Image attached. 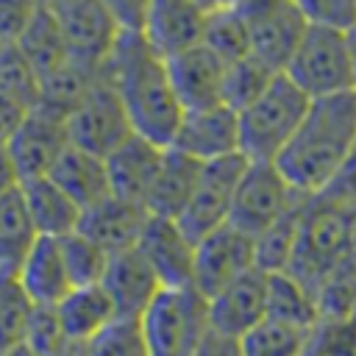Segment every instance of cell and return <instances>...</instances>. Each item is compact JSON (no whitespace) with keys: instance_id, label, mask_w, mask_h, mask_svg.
<instances>
[{"instance_id":"cell-47","label":"cell","mask_w":356,"mask_h":356,"mask_svg":"<svg viewBox=\"0 0 356 356\" xmlns=\"http://www.w3.org/2000/svg\"><path fill=\"white\" fill-rule=\"evenodd\" d=\"M0 356H36V353L31 350V345H28V342H19V345L8 348V350H6V353H0Z\"/></svg>"},{"instance_id":"cell-41","label":"cell","mask_w":356,"mask_h":356,"mask_svg":"<svg viewBox=\"0 0 356 356\" xmlns=\"http://www.w3.org/2000/svg\"><path fill=\"white\" fill-rule=\"evenodd\" d=\"M323 195L342 203V206H356V147H353V153L348 156V161L342 164V170L337 172V178L328 184V189Z\"/></svg>"},{"instance_id":"cell-49","label":"cell","mask_w":356,"mask_h":356,"mask_svg":"<svg viewBox=\"0 0 356 356\" xmlns=\"http://www.w3.org/2000/svg\"><path fill=\"white\" fill-rule=\"evenodd\" d=\"M242 0H217V6L214 8H234V6H239Z\"/></svg>"},{"instance_id":"cell-1","label":"cell","mask_w":356,"mask_h":356,"mask_svg":"<svg viewBox=\"0 0 356 356\" xmlns=\"http://www.w3.org/2000/svg\"><path fill=\"white\" fill-rule=\"evenodd\" d=\"M100 72L122 97L134 131L161 147H170L184 108L172 92L167 61L150 50L145 36L139 31H122Z\"/></svg>"},{"instance_id":"cell-26","label":"cell","mask_w":356,"mask_h":356,"mask_svg":"<svg viewBox=\"0 0 356 356\" xmlns=\"http://www.w3.org/2000/svg\"><path fill=\"white\" fill-rule=\"evenodd\" d=\"M56 314L70 339L89 342L100 328H106L117 317V309L106 295V289L100 284H92V286H75L56 306Z\"/></svg>"},{"instance_id":"cell-17","label":"cell","mask_w":356,"mask_h":356,"mask_svg":"<svg viewBox=\"0 0 356 356\" xmlns=\"http://www.w3.org/2000/svg\"><path fill=\"white\" fill-rule=\"evenodd\" d=\"M206 17L209 11L195 0H150L139 33L150 50L167 61L203 42Z\"/></svg>"},{"instance_id":"cell-29","label":"cell","mask_w":356,"mask_h":356,"mask_svg":"<svg viewBox=\"0 0 356 356\" xmlns=\"http://www.w3.org/2000/svg\"><path fill=\"white\" fill-rule=\"evenodd\" d=\"M267 317L317 331L320 325V303L314 292H309L300 281H295L289 273H270L267 284Z\"/></svg>"},{"instance_id":"cell-19","label":"cell","mask_w":356,"mask_h":356,"mask_svg":"<svg viewBox=\"0 0 356 356\" xmlns=\"http://www.w3.org/2000/svg\"><path fill=\"white\" fill-rule=\"evenodd\" d=\"M167 75L184 111L222 103L225 61L217 58L203 42L167 58Z\"/></svg>"},{"instance_id":"cell-43","label":"cell","mask_w":356,"mask_h":356,"mask_svg":"<svg viewBox=\"0 0 356 356\" xmlns=\"http://www.w3.org/2000/svg\"><path fill=\"white\" fill-rule=\"evenodd\" d=\"M28 111H31V108H25V106L14 103L11 97H3V95H0V145L8 147L11 136L17 134V128L22 125V120H25Z\"/></svg>"},{"instance_id":"cell-16","label":"cell","mask_w":356,"mask_h":356,"mask_svg":"<svg viewBox=\"0 0 356 356\" xmlns=\"http://www.w3.org/2000/svg\"><path fill=\"white\" fill-rule=\"evenodd\" d=\"M267 284L270 273L253 267L217 292L209 300V328L222 337L242 339L250 328L267 320Z\"/></svg>"},{"instance_id":"cell-35","label":"cell","mask_w":356,"mask_h":356,"mask_svg":"<svg viewBox=\"0 0 356 356\" xmlns=\"http://www.w3.org/2000/svg\"><path fill=\"white\" fill-rule=\"evenodd\" d=\"M33 309L17 273L0 270V353L25 342Z\"/></svg>"},{"instance_id":"cell-21","label":"cell","mask_w":356,"mask_h":356,"mask_svg":"<svg viewBox=\"0 0 356 356\" xmlns=\"http://www.w3.org/2000/svg\"><path fill=\"white\" fill-rule=\"evenodd\" d=\"M167 147L134 134L131 139H125L117 150H111L106 156V170H108V184H111V195L142 203L161 170Z\"/></svg>"},{"instance_id":"cell-25","label":"cell","mask_w":356,"mask_h":356,"mask_svg":"<svg viewBox=\"0 0 356 356\" xmlns=\"http://www.w3.org/2000/svg\"><path fill=\"white\" fill-rule=\"evenodd\" d=\"M19 189H22V197L28 203V211L33 217V225H36L39 236L61 239V236L78 231L83 209L64 189H58L47 175L22 181Z\"/></svg>"},{"instance_id":"cell-45","label":"cell","mask_w":356,"mask_h":356,"mask_svg":"<svg viewBox=\"0 0 356 356\" xmlns=\"http://www.w3.org/2000/svg\"><path fill=\"white\" fill-rule=\"evenodd\" d=\"M197 356H242V350H239V339L222 337V334H217V331L209 328V334H206V339H203Z\"/></svg>"},{"instance_id":"cell-48","label":"cell","mask_w":356,"mask_h":356,"mask_svg":"<svg viewBox=\"0 0 356 356\" xmlns=\"http://www.w3.org/2000/svg\"><path fill=\"white\" fill-rule=\"evenodd\" d=\"M42 8H56V6H61V3H70V0H36Z\"/></svg>"},{"instance_id":"cell-30","label":"cell","mask_w":356,"mask_h":356,"mask_svg":"<svg viewBox=\"0 0 356 356\" xmlns=\"http://www.w3.org/2000/svg\"><path fill=\"white\" fill-rule=\"evenodd\" d=\"M314 331L281 323V320H261L239 339L242 356H309Z\"/></svg>"},{"instance_id":"cell-2","label":"cell","mask_w":356,"mask_h":356,"mask_svg":"<svg viewBox=\"0 0 356 356\" xmlns=\"http://www.w3.org/2000/svg\"><path fill=\"white\" fill-rule=\"evenodd\" d=\"M356 147V92L317 97L292 142L275 159L300 195H323Z\"/></svg>"},{"instance_id":"cell-33","label":"cell","mask_w":356,"mask_h":356,"mask_svg":"<svg viewBox=\"0 0 356 356\" xmlns=\"http://www.w3.org/2000/svg\"><path fill=\"white\" fill-rule=\"evenodd\" d=\"M278 72L273 67H267L261 58H256L253 53L225 64V78H222V103L228 108H234L236 114L242 108H248L275 78Z\"/></svg>"},{"instance_id":"cell-38","label":"cell","mask_w":356,"mask_h":356,"mask_svg":"<svg viewBox=\"0 0 356 356\" xmlns=\"http://www.w3.org/2000/svg\"><path fill=\"white\" fill-rule=\"evenodd\" d=\"M58 242H61V253H64V264H67V273L72 278V286H92V284L103 281L108 253L100 245H95L81 231L67 234Z\"/></svg>"},{"instance_id":"cell-6","label":"cell","mask_w":356,"mask_h":356,"mask_svg":"<svg viewBox=\"0 0 356 356\" xmlns=\"http://www.w3.org/2000/svg\"><path fill=\"white\" fill-rule=\"evenodd\" d=\"M150 356H197L209 334V300L195 289H161L142 314Z\"/></svg>"},{"instance_id":"cell-18","label":"cell","mask_w":356,"mask_h":356,"mask_svg":"<svg viewBox=\"0 0 356 356\" xmlns=\"http://www.w3.org/2000/svg\"><path fill=\"white\" fill-rule=\"evenodd\" d=\"M100 286L111 298L117 317H142L164 289L139 248L111 253Z\"/></svg>"},{"instance_id":"cell-15","label":"cell","mask_w":356,"mask_h":356,"mask_svg":"<svg viewBox=\"0 0 356 356\" xmlns=\"http://www.w3.org/2000/svg\"><path fill=\"white\" fill-rule=\"evenodd\" d=\"M170 147L181 150L203 164L242 153L239 150V114L234 108H228L225 103L184 111Z\"/></svg>"},{"instance_id":"cell-23","label":"cell","mask_w":356,"mask_h":356,"mask_svg":"<svg viewBox=\"0 0 356 356\" xmlns=\"http://www.w3.org/2000/svg\"><path fill=\"white\" fill-rule=\"evenodd\" d=\"M200 170H203V161H197L175 147H167L161 170L145 197V209L150 211V217L178 220L197 186Z\"/></svg>"},{"instance_id":"cell-51","label":"cell","mask_w":356,"mask_h":356,"mask_svg":"<svg viewBox=\"0 0 356 356\" xmlns=\"http://www.w3.org/2000/svg\"><path fill=\"white\" fill-rule=\"evenodd\" d=\"M195 3H197V6H203L206 11H211V8L217 6V0H195Z\"/></svg>"},{"instance_id":"cell-4","label":"cell","mask_w":356,"mask_h":356,"mask_svg":"<svg viewBox=\"0 0 356 356\" xmlns=\"http://www.w3.org/2000/svg\"><path fill=\"white\" fill-rule=\"evenodd\" d=\"M345 234H348V206L325 195H314L306 200L295 253L286 273L295 281H300L309 292H314V298L342 261Z\"/></svg>"},{"instance_id":"cell-22","label":"cell","mask_w":356,"mask_h":356,"mask_svg":"<svg viewBox=\"0 0 356 356\" xmlns=\"http://www.w3.org/2000/svg\"><path fill=\"white\" fill-rule=\"evenodd\" d=\"M17 278L25 289V295L31 298V303L33 306H47V309H56L75 289L72 278L67 273V264H64L61 242L53 239V236H39L36 239V245L31 248L25 261L19 264Z\"/></svg>"},{"instance_id":"cell-34","label":"cell","mask_w":356,"mask_h":356,"mask_svg":"<svg viewBox=\"0 0 356 356\" xmlns=\"http://www.w3.org/2000/svg\"><path fill=\"white\" fill-rule=\"evenodd\" d=\"M306 200H300L286 217H281L275 225H270L264 234L256 236V267L259 270L286 273L292 253H295V242H298V231H300V214H303Z\"/></svg>"},{"instance_id":"cell-9","label":"cell","mask_w":356,"mask_h":356,"mask_svg":"<svg viewBox=\"0 0 356 356\" xmlns=\"http://www.w3.org/2000/svg\"><path fill=\"white\" fill-rule=\"evenodd\" d=\"M250 31V53L275 72H284L309 31L295 0H242L234 6Z\"/></svg>"},{"instance_id":"cell-36","label":"cell","mask_w":356,"mask_h":356,"mask_svg":"<svg viewBox=\"0 0 356 356\" xmlns=\"http://www.w3.org/2000/svg\"><path fill=\"white\" fill-rule=\"evenodd\" d=\"M0 95L11 97L14 103H19L25 108L39 106L42 78L17 44H3L0 47Z\"/></svg>"},{"instance_id":"cell-39","label":"cell","mask_w":356,"mask_h":356,"mask_svg":"<svg viewBox=\"0 0 356 356\" xmlns=\"http://www.w3.org/2000/svg\"><path fill=\"white\" fill-rule=\"evenodd\" d=\"M300 14L314 28L350 33L356 28V0H295Z\"/></svg>"},{"instance_id":"cell-11","label":"cell","mask_w":356,"mask_h":356,"mask_svg":"<svg viewBox=\"0 0 356 356\" xmlns=\"http://www.w3.org/2000/svg\"><path fill=\"white\" fill-rule=\"evenodd\" d=\"M245 167H248V159L242 153H234V156L214 159V161L203 164L197 186H195L184 214L178 217L181 228L195 242L231 220L234 195H236V186L242 181Z\"/></svg>"},{"instance_id":"cell-40","label":"cell","mask_w":356,"mask_h":356,"mask_svg":"<svg viewBox=\"0 0 356 356\" xmlns=\"http://www.w3.org/2000/svg\"><path fill=\"white\" fill-rule=\"evenodd\" d=\"M39 3L36 0H0V42L17 44L28 22L33 19Z\"/></svg>"},{"instance_id":"cell-28","label":"cell","mask_w":356,"mask_h":356,"mask_svg":"<svg viewBox=\"0 0 356 356\" xmlns=\"http://www.w3.org/2000/svg\"><path fill=\"white\" fill-rule=\"evenodd\" d=\"M17 47L22 50V56L31 61V67L39 72V78L56 72L58 67H64L70 58L64 33L53 17V11L47 8H36L33 19L28 22V28L22 31V36L17 39Z\"/></svg>"},{"instance_id":"cell-32","label":"cell","mask_w":356,"mask_h":356,"mask_svg":"<svg viewBox=\"0 0 356 356\" xmlns=\"http://www.w3.org/2000/svg\"><path fill=\"white\" fill-rule=\"evenodd\" d=\"M203 44L225 64L250 56V31L245 17L236 8H211L206 17Z\"/></svg>"},{"instance_id":"cell-7","label":"cell","mask_w":356,"mask_h":356,"mask_svg":"<svg viewBox=\"0 0 356 356\" xmlns=\"http://www.w3.org/2000/svg\"><path fill=\"white\" fill-rule=\"evenodd\" d=\"M306 197L309 195H300L284 178L275 161H248L242 181L236 186V195H234L228 222L256 239Z\"/></svg>"},{"instance_id":"cell-10","label":"cell","mask_w":356,"mask_h":356,"mask_svg":"<svg viewBox=\"0 0 356 356\" xmlns=\"http://www.w3.org/2000/svg\"><path fill=\"white\" fill-rule=\"evenodd\" d=\"M47 11H53L64 33L70 58L86 70L100 72L122 36V28L108 6L103 0H70Z\"/></svg>"},{"instance_id":"cell-14","label":"cell","mask_w":356,"mask_h":356,"mask_svg":"<svg viewBox=\"0 0 356 356\" xmlns=\"http://www.w3.org/2000/svg\"><path fill=\"white\" fill-rule=\"evenodd\" d=\"M142 256L159 275L164 289H189L195 286V250L197 242L181 228L178 220L150 217L139 245Z\"/></svg>"},{"instance_id":"cell-50","label":"cell","mask_w":356,"mask_h":356,"mask_svg":"<svg viewBox=\"0 0 356 356\" xmlns=\"http://www.w3.org/2000/svg\"><path fill=\"white\" fill-rule=\"evenodd\" d=\"M348 39H350V53H353V67H356V28L348 33Z\"/></svg>"},{"instance_id":"cell-3","label":"cell","mask_w":356,"mask_h":356,"mask_svg":"<svg viewBox=\"0 0 356 356\" xmlns=\"http://www.w3.org/2000/svg\"><path fill=\"white\" fill-rule=\"evenodd\" d=\"M312 97L284 72L239 111V150L248 161H275L306 120Z\"/></svg>"},{"instance_id":"cell-27","label":"cell","mask_w":356,"mask_h":356,"mask_svg":"<svg viewBox=\"0 0 356 356\" xmlns=\"http://www.w3.org/2000/svg\"><path fill=\"white\" fill-rule=\"evenodd\" d=\"M39 231L22 197V189L14 186L0 195V270L17 273L31 248L36 245Z\"/></svg>"},{"instance_id":"cell-31","label":"cell","mask_w":356,"mask_h":356,"mask_svg":"<svg viewBox=\"0 0 356 356\" xmlns=\"http://www.w3.org/2000/svg\"><path fill=\"white\" fill-rule=\"evenodd\" d=\"M97 72L81 67L78 61H67L56 72L42 78V95H39V108H47L58 117H70V111L83 100L89 86L95 83Z\"/></svg>"},{"instance_id":"cell-44","label":"cell","mask_w":356,"mask_h":356,"mask_svg":"<svg viewBox=\"0 0 356 356\" xmlns=\"http://www.w3.org/2000/svg\"><path fill=\"white\" fill-rule=\"evenodd\" d=\"M337 273L356 278V206H348V234H345V253Z\"/></svg>"},{"instance_id":"cell-20","label":"cell","mask_w":356,"mask_h":356,"mask_svg":"<svg viewBox=\"0 0 356 356\" xmlns=\"http://www.w3.org/2000/svg\"><path fill=\"white\" fill-rule=\"evenodd\" d=\"M147 222H150V211L142 203L108 195L100 203L83 209L78 231L111 256V253L136 248Z\"/></svg>"},{"instance_id":"cell-46","label":"cell","mask_w":356,"mask_h":356,"mask_svg":"<svg viewBox=\"0 0 356 356\" xmlns=\"http://www.w3.org/2000/svg\"><path fill=\"white\" fill-rule=\"evenodd\" d=\"M19 186V175H17V167L11 161V153L6 145H0V195Z\"/></svg>"},{"instance_id":"cell-42","label":"cell","mask_w":356,"mask_h":356,"mask_svg":"<svg viewBox=\"0 0 356 356\" xmlns=\"http://www.w3.org/2000/svg\"><path fill=\"white\" fill-rule=\"evenodd\" d=\"M122 31H142L150 0H103Z\"/></svg>"},{"instance_id":"cell-13","label":"cell","mask_w":356,"mask_h":356,"mask_svg":"<svg viewBox=\"0 0 356 356\" xmlns=\"http://www.w3.org/2000/svg\"><path fill=\"white\" fill-rule=\"evenodd\" d=\"M67 147H70L67 120L47 108H39V106L31 108L8 142V153L17 167L19 184L31 181V178L50 175L53 164L58 161V156Z\"/></svg>"},{"instance_id":"cell-37","label":"cell","mask_w":356,"mask_h":356,"mask_svg":"<svg viewBox=\"0 0 356 356\" xmlns=\"http://www.w3.org/2000/svg\"><path fill=\"white\" fill-rule=\"evenodd\" d=\"M86 356H150L142 317H114L86 342Z\"/></svg>"},{"instance_id":"cell-8","label":"cell","mask_w":356,"mask_h":356,"mask_svg":"<svg viewBox=\"0 0 356 356\" xmlns=\"http://www.w3.org/2000/svg\"><path fill=\"white\" fill-rule=\"evenodd\" d=\"M67 134H70V145L103 159L136 134L122 106V97L103 72H97L83 100L70 111Z\"/></svg>"},{"instance_id":"cell-12","label":"cell","mask_w":356,"mask_h":356,"mask_svg":"<svg viewBox=\"0 0 356 356\" xmlns=\"http://www.w3.org/2000/svg\"><path fill=\"white\" fill-rule=\"evenodd\" d=\"M256 267V239L225 222L217 231L197 239L195 250V289L211 300L239 275Z\"/></svg>"},{"instance_id":"cell-5","label":"cell","mask_w":356,"mask_h":356,"mask_svg":"<svg viewBox=\"0 0 356 356\" xmlns=\"http://www.w3.org/2000/svg\"><path fill=\"white\" fill-rule=\"evenodd\" d=\"M284 75L312 100L356 92V67L348 33L309 25Z\"/></svg>"},{"instance_id":"cell-24","label":"cell","mask_w":356,"mask_h":356,"mask_svg":"<svg viewBox=\"0 0 356 356\" xmlns=\"http://www.w3.org/2000/svg\"><path fill=\"white\" fill-rule=\"evenodd\" d=\"M47 178L58 189H64L81 209H89V206H95V203H100L103 197L111 195L106 159L95 156L89 150H81L75 145H70L58 156V161L53 164Z\"/></svg>"}]
</instances>
